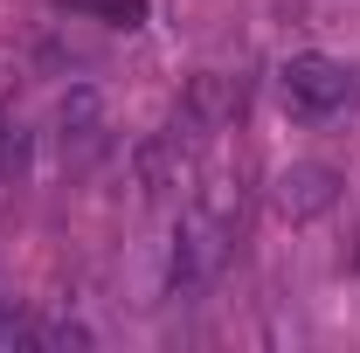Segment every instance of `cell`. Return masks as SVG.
I'll return each instance as SVG.
<instances>
[{
	"label": "cell",
	"mask_w": 360,
	"mask_h": 353,
	"mask_svg": "<svg viewBox=\"0 0 360 353\" xmlns=\"http://www.w3.org/2000/svg\"><path fill=\"white\" fill-rule=\"evenodd\" d=\"M277 97H284V111L291 118H305V125H326V118H347L360 104V70L354 63H340V56H291L284 70H277Z\"/></svg>",
	"instance_id": "cell-1"
},
{
	"label": "cell",
	"mask_w": 360,
	"mask_h": 353,
	"mask_svg": "<svg viewBox=\"0 0 360 353\" xmlns=\"http://www.w3.org/2000/svg\"><path fill=\"white\" fill-rule=\"evenodd\" d=\"M333 201H340V174L319 167V160L277 174V215H284V222H312V215H326Z\"/></svg>",
	"instance_id": "cell-2"
},
{
	"label": "cell",
	"mask_w": 360,
	"mask_h": 353,
	"mask_svg": "<svg viewBox=\"0 0 360 353\" xmlns=\"http://www.w3.org/2000/svg\"><path fill=\"white\" fill-rule=\"evenodd\" d=\"M84 326H49V319H28L21 305L0 298V347H84Z\"/></svg>",
	"instance_id": "cell-3"
}]
</instances>
